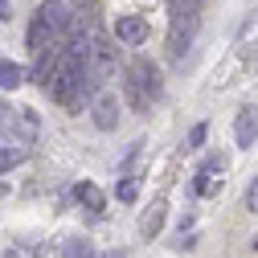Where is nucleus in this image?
<instances>
[{"label":"nucleus","mask_w":258,"mask_h":258,"mask_svg":"<svg viewBox=\"0 0 258 258\" xmlns=\"http://www.w3.org/2000/svg\"><path fill=\"white\" fill-rule=\"evenodd\" d=\"M184 5H201V0H184Z\"/></svg>","instance_id":"nucleus-18"},{"label":"nucleus","mask_w":258,"mask_h":258,"mask_svg":"<svg viewBox=\"0 0 258 258\" xmlns=\"http://www.w3.org/2000/svg\"><path fill=\"white\" fill-rule=\"evenodd\" d=\"M90 119H94V127H99V132H111V127L119 123V99H115V94H99V99H94Z\"/></svg>","instance_id":"nucleus-7"},{"label":"nucleus","mask_w":258,"mask_h":258,"mask_svg":"<svg viewBox=\"0 0 258 258\" xmlns=\"http://www.w3.org/2000/svg\"><path fill=\"white\" fill-rule=\"evenodd\" d=\"M25 78H29L25 66H17V61H9V57H0V90H17Z\"/></svg>","instance_id":"nucleus-9"},{"label":"nucleus","mask_w":258,"mask_h":258,"mask_svg":"<svg viewBox=\"0 0 258 258\" xmlns=\"http://www.w3.org/2000/svg\"><path fill=\"white\" fill-rule=\"evenodd\" d=\"M0 197H5V184H0Z\"/></svg>","instance_id":"nucleus-20"},{"label":"nucleus","mask_w":258,"mask_h":258,"mask_svg":"<svg viewBox=\"0 0 258 258\" xmlns=\"http://www.w3.org/2000/svg\"><path fill=\"white\" fill-rule=\"evenodd\" d=\"M61 258H94V246L86 238H66L61 242Z\"/></svg>","instance_id":"nucleus-13"},{"label":"nucleus","mask_w":258,"mask_h":258,"mask_svg":"<svg viewBox=\"0 0 258 258\" xmlns=\"http://www.w3.org/2000/svg\"><path fill=\"white\" fill-rule=\"evenodd\" d=\"M201 144H205V123H197V127L188 132V148H201Z\"/></svg>","instance_id":"nucleus-16"},{"label":"nucleus","mask_w":258,"mask_h":258,"mask_svg":"<svg viewBox=\"0 0 258 258\" xmlns=\"http://www.w3.org/2000/svg\"><path fill=\"white\" fill-rule=\"evenodd\" d=\"M74 197H78V201H82L86 209H94V213H99V209H103V192H99V188H94L90 180H82V184L74 188Z\"/></svg>","instance_id":"nucleus-12"},{"label":"nucleus","mask_w":258,"mask_h":258,"mask_svg":"<svg viewBox=\"0 0 258 258\" xmlns=\"http://www.w3.org/2000/svg\"><path fill=\"white\" fill-rule=\"evenodd\" d=\"M0 123H5V107H0Z\"/></svg>","instance_id":"nucleus-19"},{"label":"nucleus","mask_w":258,"mask_h":258,"mask_svg":"<svg viewBox=\"0 0 258 258\" xmlns=\"http://www.w3.org/2000/svg\"><path fill=\"white\" fill-rule=\"evenodd\" d=\"M123 94H127V103H132V111H144L156 94H160V74H156V66L152 61H136L132 70H127V78H123Z\"/></svg>","instance_id":"nucleus-1"},{"label":"nucleus","mask_w":258,"mask_h":258,"mask_svg":"<svg viewBox=\"0 0 258 258\" xmlns=\"http://www.w3.org/2000/svg\"><path fill=\"white\" fill-rule=\"evenodd\" d=\"M246 209H250V213H258V176H254V184L246 188Z\"/></svg>","instance_id":"nucleus-15"},{"label":"nucleus","mask_w":258,"mask_h":258,"mask_svg":"<svg viewBox=\"0 0 258 258\" xmlns=\"http://www.w3.org/2000/svg\"><path fill=\"white\" fill-rule=\"evenodd\" d=\"M254 140H258V107H242L238 119H234V144L250 148Z\"/></svg>","instance_id":"nucleus-6"},{"label":"nucleus","mask_w":258,"mask_h":258,"mask_svg":"<svg viewBox=\"0 0 258 258\" xmlns=\"http://www.w3.org/2000/svg\"><path fill=\"white\" fill-rule=\"evenodd\" d=\"M13 13H9V0H0V21H9Z\"/></svg>","instance_id":"nucleus-17"},{"label":"nucleus","mask_w":258,"mask_h":258,"mask_svg":"<svg viewBox=\"0 0 258 258\" xmlns=\"http://www.w3.org/2000/svg\"><path fill=\"white\" fill-rule=\"evenodd\" d=\"M53 37H57V33H53V29H49V21H45V17L37 13L33 21H29V33H25V45H29V49L37 53V49H45V45H53Z\"/></svg>","instance_id":"nucleus-8"},{"label":"nucleus","mask_w":258,"mask_h":258,"mask_svg":"<svg viewBox=\"0 0 258 258\" xmlns=\"http://www.w3.org/2000/svg\"><path fill=\"white\" fill-rule=\"evenodd\" d=\"M115 66H119L115 45H111V41H103V37H94V45H90V74L103 82V78H111V74H115Z\"/></svg>","instance_id":"nucleus-3"},{"label":"nucleus","mask_w":258,"mask_h":258,"mask_svg":"<svg viewBox=\"0 0 258 258\" xmlns=\"http://www.w3.org/2000/svg\"><path fill=\"white\" fill-rule=\"evenodd\" d=\"M25 156H29L25 140H21V144H9V148H0V172H9V168H17V164H21Z\"/></svg>","instance_id":"nucleus-11"},{"label":"nucleus","mask_w":258,"mask_h":258,"mask_svg":"<svg viewBox=\"0 0 258 258\" xmlns=\"http://www.w3.org/2000/svg\"><path fill=\"white\" fill-rule=\"evenodd\" d=\"M115 197H119V201H136V197H140V180H136V176L119 180V184H115Z\"/></svg>","instance_id":"nucleus-14"},{"label":"nucleus","mask_w":258,"mask_h":258,"mask_svg":"<svg viewBox=\"0 0 258 258\" xmlns=\"http://www.w3.org/2000/svg\"><path fill=\"white\" fill-rule=\"evenodd\" d=\"M197 25H201L197 5H184V0H180V9H176V17H172V33H168V49H172V57H176V61L188 53L192 37H197Z\"/></svg>","instance_id":"nucleus-2"},{"label":"nucleus","mask_w":258,"mask_h":258,"mask_svg":"<svg viewBox=\"0 0 258 258\" xmlns=\"http://www.w3.org/2000/svg\"><path fill=\"white\" fill-rule=\"evenodd\" d=\"M115 41H123V45H144V41H148V21H144V17H119V21H115Z\"/></svg>","instance_id":"nucleus-5"},{"label":"nucleus","mask_w":258,"mask_h":258,"mask_svg":"<svg viewBox=\"0 0 258 258\" xmlns=\"http://www.w3.org/2000/svg\"><path fill=\"white\" fill-rule=\"evenodd\" d=\"M164 209H168L164 201H152V209H148V213H144V221H140V234H144V238L160 234V225H164Z\"/></svg>","instance_id":"nucleus-10"},{"label":"nucleus","mask_w":258,"mask_h":258,"mask_svg":"<svg viewBox=\"0 0 258 258\" xmlns=\"http://www.w3.org/2000/svg\"><path fill=\"white\" fill-rule=\"evenodd\" d=\"M53 33H70V21H74V9H70V0H45V5L37 9Z\"/></svg>","instance_id":"nucleus-4"}]
</instances>
